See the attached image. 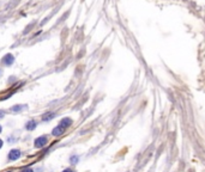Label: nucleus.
<instances>
[{"instance_id": "f03ea898", "label": "nucleus", "mask_w": 205, "mask_h": 172, "mask_svg": "<svg viewBox=\"0 0 205 172\" xmlns=\"http://www.w3.org/2000/svg\"><path fill=\"white\" fill-rule=\"evenodd\" d=\"M20 157V151L19 150H12L8 154V159L10 160H17Z\"/></svg>"}, {"instance_id": "423d86ee", "label": "nucleus", "mask_w": 205, "mask_h": 172, "mask_svg": "<svg viewBox=\"0 0 205 172\" xmlns=\"http://www.w3.org/2000/svg\"><path fill=\"white\" fill-rule=\"evenodd\" d=\"M36 128V123H35V121H30V122H28V124H27V129L28 130H33V129H35Z\"/></svg>"}, {"instance_id": "f8f14e48", "label": "nucleus", "mask_w": 205, "mask_h": 172, "mask_svg": "<svg viewBox=\"0 0 205 172\" xmlns=\"http://www.w3.org/2000/svg\"><path fill=\"white\" fill-rule=\"evenodd\" d=\"M1 147H3V141L0 140V148H1Z\"/></svg>"}, {"instance_id": "f257e3e1", "label": "nucleus", "mask_w": 205, "mask_h": 172, "mask_svg": "<svg viewBox=\"0 0 205 172\" xmlns=\"http://www.w3.org/2000/svg\"><path fill=\"white\" fill-rule=\"evenodd\" d=\"M46 143H47V138L46 136H40V138H37L35 140V147L36 148H42L46 146Z\"/></svg>"}, {"instance_id": "1a4fd4ad", "label": "nucleus", "mask_w": 205, "mask_h": 172, "mask_svg": "<svg viewBox=\"0 0 205 172\" xmlns=\"http://www.w3.org/2000/svg\"><path fill=\"white\" fill-rule=\"evenodd\" d=\"M25 107H15V108H12V111H19L22 109H24Z\"/></svg>"}, {"instance_id": "9d476101", "label": "nucleus", "mask_w": 205, "mask_h": 172, "mask_svg": "<svg viewBox=\"0 0 205 172\" xmlns=\"http://www.w3.org/2000/svg\"><path fill=\"white\" fill-rule=\"evenodd\" d=\"M22 172H34V171H33L31 168H29V167H27V168H24V170H23Z\"/></svg>"}, {"instance_id": "9b49d317", "label": "nucleus", "mask_w": 205, "mask_h": 172, "mask_svg": "<svg viewBox=\"0 0 205 172\" xmlns=\"http://www.w3.org/2000/svg\"><path fill=\"white\" fill-rule=\"evenodd\" d=\"M62 172H73V171H72L71 168H66V170H64Z\"/></svg>"}, {"instance_id": "2eb2a0df", "label": "nucleus", "mask_w": 205, "mask_h": 172, "mask_svg": "<svg viewBox=\"0 0 205 172\" xmlns=\"http://www.w3.org/2000/svg\"><path fill=\"white\" fill-rule=\"evenodd\" d=\"M0 74H1V71H0Z\"/></svg>"}, {"instance_id": "0eeeda50", "label": "nucleus", "mask_w": 205, "mask_h": 172, "mask_svg": "<svg viewBox=\"0 0 205 172\" xmlns=\"http://www.w3.org/2000/svg\"><path fill=\"white\" fill-rule=\"evenodd\" d=\"M53 117H54L53 114H46V116L42 117V120H43V121H47V120H50V118H53Z\"/></svg>"}, {"instance_id": "4468645a", "label": "nucleus", "mask_w": 205, "mask_h": 172, "mask_svg": "<svg viewBox=\"0 0 205 172\" xmlns=\"http://www.w3.org/2000/svg\"><path fill=\"white\" fill-rule=\"evenodd\" d=\"M0 131H1V126H0Z\"/></svg>"}, {"instance_id": "6e6552de", "label": "nucleus", "mask_w": 205, "mask_h": 172, "mask_svg": "<svg viewBox=\"0 0 205 172\" xmlns=\"http://www.w3.org/2000/svg\"><path fill=\"white\" fill-rule=\"evenodd\" d=\"M71 163H72V164H77V163H78V157L73 155V157L71 158Z\"/></svg>"}, {"instance_id": "7ed1b4c3", "label": "nucleus", "mask_w": 205, "mask_h": 172, "mask_svg": "<svg viewBox=\"0 0 205 172\" xmlns=\"http://www.w3.org/2000/svg\"><path fill=\"white\" fill-rule=\"evenodd\" d=\"M64 131H65V128H64V127H61L60 124L58 126V127H55L54 129H53V135L54 136H60V135H62L64 134Z\"/></svg>"}, {"instance_id": "39448f33", "label": "nucleus", "mask_w": 205, "mask_h": 172, "mask_svg": "<svg viewBox=\"0 0 205 172\" xmlns=\"http://www.w3.org/2000/svg\"><path fill=\"white\" fill-rule=\"evenodd\" d=\"M13 56H12V55H6L4 59H3V62L5 63V65H11L12 62H13Z\"/></svg>"}, {"instance_id": "20e7f679", "label": "nucleus", "mask_w": 205, "mask_h": 172, "mask_svg": "<svg viewBox=\"0 0 205 172\" xmlns=\"http://www.w3.org/2000/svg\"><path fill=\"white\" fill-rule=\"evenodd\" d=\"M71 124H72V121L70 120V118H64V120H61V122H60V126L64 127V128H67Z\"/></svg>"}, {"instance_id": "ddd939ff", "label": "nucleus", "mask_w": 205, "mask_h": 172, "mask_svg": "<svg viewBox=\"0 0 205 172\" xmlns=\"http://www.w3.org/2000/svg\"><path fill=\"white\" fill-rule=\"evenodd\" d=\"M4 116V112L3 111H0V117H3Z\"/></svg>"}]
</instances>
